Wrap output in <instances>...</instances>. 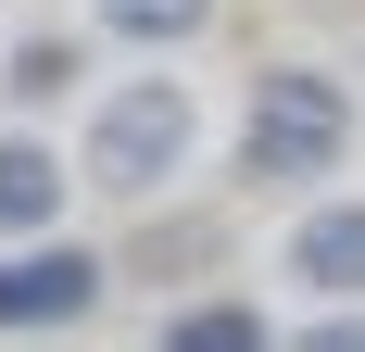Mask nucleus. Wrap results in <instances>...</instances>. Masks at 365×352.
I'll list each match as a JSON object with an SVG mask.
<instances>
[{
  "label": "nucleus",
  "instance_id": "obj_1",
  "mask_svg": "<svg viewBox=\"0 0 365 352\" xmlns=\"http://www.w3.org/2000/svg\"><path fill=\"white\" fill-rule=\"evenodd\" d=\"M353 151V88L315 63H264L252 76V113H240V176L252 189H302Z\"/></svg>",
  "mask_w": 365,
  "mask_h": 352
},
{
  "label": "nucleus",
  "instance_id": "obj_2",
  "mask_svg": "<svg viewBox=\"0 0 365 352\" xmlns=\"http://www.w3.org/2000/svg\"><path fill=\"white\" fill-rule=\"evenodd\" d=\"M189 164V88L177 76H139V88H113L101 101V126H88V189H113V202H151L164 176Z\"/></svg>",
  "mask_w": 365,
  "mask_h": 352
},
{
  "label": "nucleus",
  "instance_id": "obj_3",
  "mask_svg": "<svg viewBox=\"0 0 365 352\" xmlns=\"http://www.w3.org/2000/svg\"><path fill=\"white\" fill-rule=\"evenodd\" d=\"M101 252H76V239H51V252H0V327H76L88 302H101Z\"/></svg>",
  "mask_w": 365,
  "mask_h": 352
},
{
  "label": "nucleus",
  "instance_id": "obj_4",
  "mask_svg": "<svg viewBox=\"0 0 365 352\" xmlns=\"http://www.w3.org/2000/svg\"><path fill=\"white\" fill-rule=\"evenodd\" d=\"M290 277L315 302H365V202H315L290 227Z\"/></svg>",
  "mask_w": 365,
  "mask_h": 352
},
{
  "label": "nucleus",
  "instance_id": "obj_5",
  "mask_svg": "<svg viewBox=\"0 0 365 352\" xmlns=\"http://www.w3.org/2000/svg\"><path fill=\"white\" fill-rule=\"evenodd\" d=\"M63 189L76 176L51 164V139H0V227H13V239H38V227L63 214Z\"/></svg>",
  "mask_w": 365,
  "mask_h": 352
},
{
  "label": "nucleus",
  "instance_id": "obj_6",
  "mask_svg": "<svg viewBox=\"0 0 365 352\" xmlns=\"http://www.w3.org/2000/svg\"><path fill=\"white\" fill-rule=\"evenodd\" d=\"M164 352H277V327H264L252 302H189V315L164 327Z\"/></svg>",
  "mask_w": 365,
  "mask_h": 352
},
{
  "label": "nucleus",
  "instance_id": "obj_7",
  "mask_svg": "<svg viewBox=\"0 0 365 352\" xmlns=\"http://www.w3.org/2000/svg\"><path fill=\"white\" fill-rule=\"evenodd\" d=\"M101 26H113V38H139V51H177V38L215 26V0H101Z\"/></svg>",
  "mask_w": 365,
  "mask_h": 352
},
{
  "label": "nucleus",
  "instance_id": "obj_8",
  "mask_svg": "<svg viewBox=\"0 0 365 352\" xmlns=\"http://www.w3.org/2000/svg\"><path fill=\"white\" fill-rule=\"evenodd\" d=\"M76 76H88V51H76V38H26V51L0 63V88H13V101H63Z\"/></svg>",
  "mask_w": 365,
  "mask_h": 352
},
{
  "label": "nucleus",
  "instance_id": "obj_9",
  "mask_svg": "<svg viewBox=\"0 0 365 352\" xmlns=\"http://www.w3.org/2000/svg\"><path fill=\"white\" fill-rule=\"evenodd\" d=\"M290 352H365V315H315V327H302Z\"/></svg>",
  "mask_w": 365,
  "mask_h": 352
}]
</instances>
